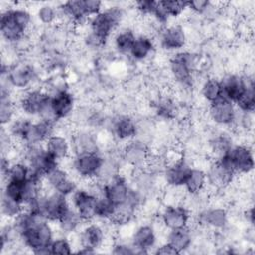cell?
Here are the masks:
<instances>
[{"label":"cell","mask_w":255,"mask_h":255,"mask_svg":"<svg viewBox=\"0 0 255 255\" xmlns=\"http://www.w3.org/2000/svg\"><path fill=\"white\" fill-rule=\"evenodd\" d=\"M55 236L53 222L43 218L22 231L19 241L34 254H51L49 246Z\"/></svg>","instance_id":"6da1fadb"},{"label":"cell","mask_w":255,"mask_h":255,"mask_svg":"<svg viewBox=\"0 0 255 255\" xmlns=\"http://www.w3.org/2000/svg\"><path fill=\"white\" fill-rule=\"evenodd\" d=\"M198 65L197 55L189 51L174 53L168 62V71L171 79L183 90L192 88L193 75Z\"/></svg>","instance_id":"7a4b0ae2"},{"label":"cell","mask_w":255,"mask_h":255,"mask_svg":"<svg viewBox=\"0 0 255 255\" xmlns=\"http://www.w3.org/2000/svg\"><path fill=\"white\" fill-rule=\"evenodd\" d=\"M125 16L124 10L120 6L104 8L100 13L90 18L89 31L108 41L111 35L117 30Z\"/></svg>","instance_id":"3957f363"},{"label":"cell","mask_w":255,"mask_h":255,"mask_svg":"<svg viewBox=\"0 0 255 255\" xmlns=\"http://www.w3.org/2000/svg\"><path fill=\"white\" fill-rule=\"evenodd\" d=\"M36 76L34 66L26 61H19L11 65H5L3 63L2 65L1 78L5 79L16 90L26 91L31 89Z\"/></svg>","instance_id":"277c9868"},{"label":"cell","mask_w":255,"mask_h":255,"mask_svg":"<svg viewBox=\"0 0 255 255\" xmlns=\"http://www.w3.org/2000/svg\"><path fill=\"white\" fill-rule=\"evenodd\" d=\"M104 155L102 152H84L72 156L71 168L73 175L81 180L96 179L102 166Z\"/></svg>","instance_id":"5b68a950"},{"label":"cell","mask_w":255,"mask_h":255,"mask_svg":"<svg viewBox=\"0 0 255 255\" xmlns=\"http://www.w3.org/2000/svg\"><path fill=\"white\" fill-rule=\"evenodd\" d=\"M150 156L151 151L148 143L138 138L124 143L121 148L123 163L133 169L146 167Z\"/></svg>","instance_id":"8992f818"},{"label":"cell","mask_w":255,"mask_h":255,"mask_svg":"<svg viewBox=\"0 0 255 255\" xmlns=\"http://www.w3.org/2000/svg\"><path fill=\"white\" fill-rule=\"evenodd\" d=\"M223 157L236 175H249L254 168L253 149L248 144H234Z\"/></svg>","instance_id":"52a82bcc"},{"label":"cell","mask_w":255,"mask_h":255,"mask_svg":"<svg viewBox=\"0 0 255 255\" xmlns=\"http://www.w3.org/2000/svg\"><path fill=\"white\" fill-rule=\"evenodd\" d=\"M51 95L41 88H31L23 91L22 96L16 102L18 110L22 112V115L32 118H38L43 108L50 101Z\"/></svg>","instance_id":"ba28073f"},{"label":"cell","mask_w":255,"mask_h":255,"mask_svg":"<svg viewBox=\"0 0 255 255\" xmlns=\"http://www.w3.org/2000/svg\"><path fill=\"white\" fill-rule=\"evenodd\" d=\"M44 185L53 191L65 196H71L79 187L77 180L67 169L58 165L49 171L44 177Z\"/></svg>","instance_id":"9c48e42d"},{"label":"cell","mask_w":255,"mask_h":255,"mask_svg":"<svg viewBox=\"0 0 255 255\" xmlns=\"http://www.w3.org/2000/svg\"><path fill=\"white\" fill-rule=\"evenodd\" d=\"M98 198L86 187H78L71 196H69L71 206L79 213L85 222L97 220V202Z\"/></svg>","instance_id":"30bf717a"},{"label":"cell","mask_w":255,"mask_h":255,"mask_svg":"<svg viewBox=\"0 0 255 255\" xmlns=\"http://www.w3.org/2000/svg\"><path fill=\"white\" fill-rule=\"evenodd\" d=\"M191 168L190 161L179 154L174 158L166 159V165L161 173L162 178L168 187H183Z\"/></svg>","instance_id":"8fae6325"},{"label":"cell","mask_w":255,"mask_h":255,"mask_svg":"<svg viewBox=\"0 0 255 255\" xmlns=\"http://www.w3.org/2000/svg\"><path fill=\"white\" fill-rule=\"evenodd\" d=\"M207 177V187L213 189H223L234 180L236 174L232 170L228 162L223 158L213 159L205 169Z\"/></svg>","instance_id":"7c38bea8"},{"label":"cell","mask_w":255,"mask_h":255,"mask_svg":"<svg viewBox=\"0 0 255 255\" xmlns=\"http://www.w3.org/2000/svg\"><path fill=\"white\" fill-rule=\"evenodd\" d=\"M109 129L113 137L124 144L136 137L137 121L128 114H118L109 121Z\"/></svg>","instance_id":"4fadbf2b"},{"label":"cell","mask_w":255,"mask_h":255,"mask_svg":"<svg viewBox=\"0 0 255 255\" xmlns=\"http://www.w3.org/2000/svg\"><path fill=\"white\" fill-rule=\"evenodd\" d=\"M190 217V210L183 203H167L159 213V221L167 230L188 227Z\"/></svg>","instance_id":"5bb4252c"},{"label":"cell","mask_w":255,"mask_h":255,"mask_svg":"<svg viewBox=\"0 0 255 255\" xmlns=\"http://www.w3.org/2000/svg\"><path fill=\"white\" fill-rule=\"evenodd\" d=\"M107 232L103 224L96 220L86 222L78 231L79 248H89L98 251L106 241Z\"/></svg>","instance_id":"9a60e30c"},{"label":"cell","mask_w":255,"mask_h":255,"mask_svg":"<svg viewBox=\"0 0 255 255\" xmlns=\"http://www.w3.org/2000/svg\"><path fill=\"white\" fill-rule=\"evenodd\" d=\"M159 45L166 52L176 53L182 51L187 43L184 28L178 24L165 25L159 30Z\"/></svg>","instance_id":"2e32d148"},{"label":"cell","mask_w":255,"mask_h":255,"mask_svg":"<svg viewBox=\"0 0 255 255\" xmlns=\"http://www.w3.org/2000/svg\"><path fill=\"white\" fill-rule=\"evenodd\" d=\"M208 116L209 119L217 126L232 127L235 124L237 108L233 102L221 98L209 104Z\"/></svg>","instance_id":"e0dca14e"},{"label":"cell","mask_w":255,"mask_h":255,"mask_svg":"<svg viewBox=\"0 0 255 255\" xmlns=\"http://www.w3.org/2000/svg\"><path fill=\"white\" fill-rule=\"evenodd\" d=\"M130 243L136 254L149 253L157 244V231L151 223H141L135 227L130 236Z\"/></svg>","instance_id":"ac0fdd59"},{"label":"cell","mask_w":255,"mask_h":255,"mask_svg":"<svg viewBox=\"0 0 255 255\" xmlns=\"http://www.w3.org/2000/svg\"><path fill=\"white\" fill-rule=\"evenodd\" d=\"M70 138L72 155L84 152H102L99 138L95 131L81 128L75 130Z\"/></svg>","instance_id":"d6986e66"},{"label":"cell","mask_w":255,"mask_h":255,"mask_svg":"<svg viewBox=\"0 0 255 255\" xmlns=\"http://www.w3.org/2000/svg\"><path fill=\"white\" fill-rule=\"evenodd\" d=\"M197 222L203 227L222 231L229 223V213L222 206L204 207L198 212Z\"/></svg>","instance_id":"ffe728a7"},{"label":"cell","mask_w":255,"mask_h":255,"mask_svg":"<svg viewBox=\"0 0 255 255\" xmlns=\"http://www.w3.org/2000/svg\"><path fill=\"white\" fill-rule=\"evenodd\" d=\"M50 104L59 121L71 118L77 108L76 98L68 88L51 94Z\"/></svg>","instance_id":"44dd1931"},{"label":"cell","mask_w":255,"mask_h":255,"mask_svg":"<svg viewBox=\"0 0 255 255\" xmlns=\"http://www.w3.org/2000/svg\"><path fill=\"white\" fill-rule=\"evenodd\" d=\"M251 80H253V77L249 75L243 76L239 74H226L220 79L222 97L235 104Z\"/></svg>","instance_id":"7402d4cb"},{"label":"cell","mask_w":255,"mask_h":255,"mask_svg":"<svg viewBox=\"0 0 255 255\" xmlns=\"http://www.w3.org/2000/svg\"><path fill=\"white\" fill-rule=\"evenodd\" d=\"M131 185L121 173L103 184V196L114 205H119L128 199Z\"/></svg>","instance_id":"603a6c76"},{"label":"cell","mask_w":255,"mask_h":255,"mask_svg":"<svg viewBox=\"0 0 255 255\" xmlns=\"http://www.w3.org/2000/svg\"><path fill=\"white\" fill-rule=\"evenodd\" d=\"M0 31L3 40L9 45L17 43L20 39L28 34L15 19L12 12V7L2 11L1 13Z\"/></svg>","instance_id":"cb8c5ba5"},{"label":"cell","mask_w":255,"mask_h":255,"mask_svg":"<svg viewBox=\"0 0 255 255\" xmlns=\"http://www.w3.org/2000/svg\"><path fill=\"white\" fill-rule=\"evenodd\" d=\"M56 126L54 124L42 121H32L26 136L23 140L24 146L31 145H43L45 141L56 132Z\"/></svg>","instance_id":"d4e9b609"},{"label":"cell","mask_w":255,"mask_h":255,"mask_svg":"<svg viewBox=\"0 0 255 255\" xmlns=\"http://www.w3.org/2000/svg\"><path fill=\"white\" fill-rule=\"evenodd\" d=\"M44 147L59 162L68 159L72 155L70 138L63 133H53L45 141Z\"/></svg>","instance_id":"484cf974"},{"label":"cell","mask_w":255,"mask_h":255,"mask_svg":"<svg viewBox=\"0 0 255 255\" xmlns=\"http://www.w3.org/2000/svg\"><path fill=\"white\" fill-rule=\"evenodd\" d=\"M155 115L163 120H173L179 114V107L174 97L160 93L151 102Z\"/></svg>","instance_id":"4316f807"},{"label":"cell","mask_w":255,"mask_h":255,"mask_svg":"<svg viewBox=\"0 0 255 255\" xmlns=\"http://www.w3.org/2000/svg\"><path fill=\"white\" fill-rule=\"evenodd\" d=\"M155 50V42L148 34L136 35L128 56L135 62H142L150 58Z\"/></svg>","instance_id":"83f0119b"},{"label":"cell","mask_w":255,"mask_h":255,"mask_svg":"<svg viewBox=\"0 0 255 255\" xmlns=\"http://www.w3.org/2000/svg\"><path fill=\"white\" fill-rule=\"evenodd\" d=\"M206 188L207 177L205 169L192 166L183 184L184 191L187 195H197L203 193Z\"/></svg>","instance_id":"f1b7e54d"},{"label":"cell","mask_w":255,"mask_h":255,"mask_svg":"<svg viewBox=\"0 0 255 255\" xmlns=\"http://www.w3.org/2000/svg\"><path fill=\"white\" fill-rule=\"evenodd\" d=\"M166 242L170 244L178 254L188 250L193 242V235L189 226L168 230L166 234Z\"/></svg>","instance_id":"f546056e"},{"label":"cell","mask_w":255,"mask_h":255,"mask_svg":"<svg viewBox=\"0 0 255 255\" xmlns=\"http://www.w3.org/2000/svg\"><path fill=\"white\" fill-rule=\"evenodd\" d=\"M138 207L131 203L129 200H126L125 202L116 205L115 211L110 222L114 226H126L128 225L135 218L136 213L138 211Z\"/></svg>","instance_id":"4dcf8cb0"},{"label":"cell","mask_w":255,"mask_h":255,"mask_svg":"<svg viewBox=\"0 0 255 255\" xmlns=\"http://www.w3.org/2000/svg\"><path fill=\"white\" fill-rule=\"evenodd\" d=\"M56 223L58 225L59 231H61V234L68 236L70 234L78 232L86 222L81 218L79 213L71 206L70 209L66 212V214Z\"/></svg>","instance_id":"1f68e13d"},{"label":"cell","mask_w":255,"mask_h":255,"mask_svg":"<svg viewBox=\"0 0 255 255\" xmlns=\"http://www.w3.org/2000/svg\"><path fill=\"white\" fill-rule=\"evenodd\" d=\"M135 33L130 28H124L114 36V48L121 55H128L135 40Z\"/></svg>","instance_id":"d6a6232c"},{"label":"cell","mask_w":255,"mask_h":255,"mask_svg":"<svg viewBox=\"0 0 255 255\" xmlns=\"http://www.w3.org/2000/svg\"><path fill=\"white\" fill-rule=\"evenodd\" d=\"M200 95L208 104L223 98L220 79L215 77H209L205 79L200 87Z\"/></svg>","instance_id":"836d02e7"},{"label":"cell","mask_w":255,"mask_h":255,"mask_svg":"<svg viewBox=\"0 0 255 255\" xmlns=\"http://www.w3.org/2000/svg\"><path fill=\"white\" fill-rule=\"evenodd\" d=\"M233 145L234 144L231 136L225 132L216 133L209 140L210 151L214 156L213 159L220 158L221 156L226 154Z\"/></svg>","instance_id":"e575fe53"},{"label":"cell","mask_w":255,"mask_h":255,"mask_svg":"<svg viewBox=\"0 0 255 255\" xmlns=\"http://www.w3.org/2000/svg\"><path fill=\"white\" fill-rule=\"evenodd\" d=\"M31 170L29 165L22 159L18 161H12L6 175L3 177V181H17L25 182L30 178Z\"/></svg>","instance_id":"d590c367"},{"label":"cell","mask_w":255,"mask_h":255,"mask_svg":"<svg viewBox=\"0 0 255 255\" xmlns=\"http://www.w3.org/2000/svg\"><path fill=\"white\" fill-rule=\"evenodd\" d=\"M235 106L240 112L254 113L255 110V86L254 80H251L241 97L235 102Z\"/></svg>","instance_id":"8d00e7d4"},{"label":"cell","mask_w":255,"mask_h":255,"mask_svg":"<svg viewBox=\"0 0 255 255\" xmlns=\"http://www.w3.org/2000/svg\"><path fill=\"white\" fill-rule=\"evenodd\" d=\"M159 8L162 14L169 20L170 18H177L187 10V1L179 0H163L158 1Z\"/></svg>","instance_id":"74e56055"},{"label":"cell","mask_w":255,"mask_h":255,"mask_svg":"<svg viewBox=\"0 0 255 255\" xmlns=\"http://www.w3.org/2000/svg\"><path fill=\"white\" fill-rule=\"evenodd\" d=\"M24 210V205L16 200L13 199L5 194L2 193L1 196V213L3 218L9 220H13L16 218L22 211Z\"/></svg>","instance_id":"f35d334b"},{"label":"cell","mask_w":255,"mask_h":255,"mask_svg":"<svg viewBox=\"0 0 255 255\" xmlns=\"http://www.w3.org/2000/svg\"><path fill=\"white\" fill-rule=\"evenodd\" d=\"M36 17L42 25H53L59 20L58 7H55L50 3L41 4L36 11Z\"/></svg>","instance_id":"ab89813d"},{"label":"cell","mask_w":255,"mask_h":255,"mask_svg":"<svg viewBox=\"0 0 255 255\" xmlns=\"http://www.w3.org/2000/svg\"><path fill=\"white\" fill-rule=\"evenodd\" d=\"M49 247L51 254L67 255L73 252V245L71 243V240L68 238L67 235L64 234L55 236Z\"/></svg>","instance_id":"60d3db41"},{"label":"cell","mask_w":255,"mask_h":255,"mask_svg":"<svg viewBox=\"0 0 255 255\" xmlns=\"http://www.w3.org/2000/svg\"><path fill=\"white\" fill-rule=\"evenodd\" d=\"M116 205L110 202L106 197L101 196L97 202V219L102 221H110L115 211Z\"/></svg>","instance_id":"b9f144b4"},{"label":"cell","mask_w":255,"mask_h":255,"mask_svg":"<svg viewBox=\"0 0 255 255\" xmlns=\"http://www.w3.org/2000/svg\"><path fill=\"white\" fill-rule=\"evenodd\" d=\"M156 2L157 1H152V0H141L134 2V9L135 11L144 17H152L155 7H156Z\"/></svg>","instance_id":"7bdbcfd3"},{"label":"cell","mask_w":255,"mask_h":255,"mask_svg":"<svg viewBox=\"0 0 255 255\" xmlns=\"http://www.w3.org/2000/svg\"><path fill=\"white\" fill-rule=\"evenodd\" d=\"M211 5L212 3L208 0L187 1V10L197 15H203L211 8Z\"/></svg>","instance_id":"ee69618b"},{"label":"cell","mask_w":255,"mask_h":255,"mask_svg":"<svg viewBox=\"0 0 255 255\" xmlns=\"http://www.w3.org/2000/svg\"><path fill=\"white\" fill-rule=\"evenodd\" d=\"M111 252L113 254L117 255H130V254H136V251L134 247L129 242H123V241H117L113 244Z\"/></svg>","instance_id":"f6af8a7d"},{"label":"cell","mask_w":255,"mask_h":255,"mask_svg":"<svg viewBox=\"0 0 255 255\" xmlns=\"http://www.w3.org/2000/svg\"><path fill=\"white\" fill-rule=\"evenodd\" d=\"M84 9L88 16V18H92L93 16L100 13L104 8V3L98 0H83Z\"/></svg>","instance_id":"bcb514c9"},{"label":"cell","mask_w":255,"mask_h":255,"mask_svg":"<svg viewBox=\"0 0 255 255\" xmlns=\"http://www.w3.org/2000/svg\"><path fill=\"white\" fill-rule=\"evenodd\" d=\"M155 254H161V255H167V254H178L174 248L168 244L166 241L158 246L155 247V250L153 251Z\"/></svg>","instance_id":"7dc6e473"},{"label":"cell","mask_w":255,"mask_h":255,"mask_svg":"<svg viewBox=\"0 0 255 255\" xmlns=\"http://www.w3.org/2000/svg\"><path fill=\"white\" fill-rule=\"evenodd\" d=\"M243 217H244L246 223L249 226H253V224H254V213H253V207L252 206H249V207H247V209L244 210Z\"/></svg>","instance_id":"c3c4849f"}]
</instances>
